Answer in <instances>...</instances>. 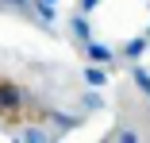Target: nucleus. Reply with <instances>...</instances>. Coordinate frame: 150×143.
Instances as JSON below:
<instances>
[{
  "mask_svg": "<svg viewBox=\"0 0 150 143\" xmlns=\"http://www.w3.org/2000/svg\"><path fill=\"white\" fill-rule=\"evenodd\" d=\"M54 120V108L35 93L27 89L19 77H12L8 70H0V128L4 132H23Z\"/></svg>",
  "mask_w": 150,
  "mask_h": 143,
  "instance_id": "f257e3e1",
  "label": "nucleus"
}]
</instances>
